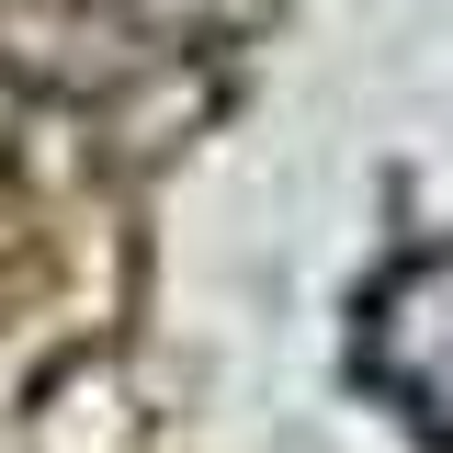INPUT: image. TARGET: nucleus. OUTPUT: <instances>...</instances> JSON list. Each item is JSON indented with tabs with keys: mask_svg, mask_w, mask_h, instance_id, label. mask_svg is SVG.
Here are the masks:
<instances>
[{
	"mask_svg": "<svg viewBox=\"0 0 453 453\" xmlns=\"http://www.w3.org/2000/svg\"><path fill=\"white\" fill-rule=\"evenodd\" d=\"M351 363H363V386L386 396L419 442L453 453V238L442 250H408V261L363 295Z\"/></svg>",
	"mask_w": 453,
	"mask_h": 453,
	"instance_id": "1",
	"label": "nucleus"
}]
</instances>
